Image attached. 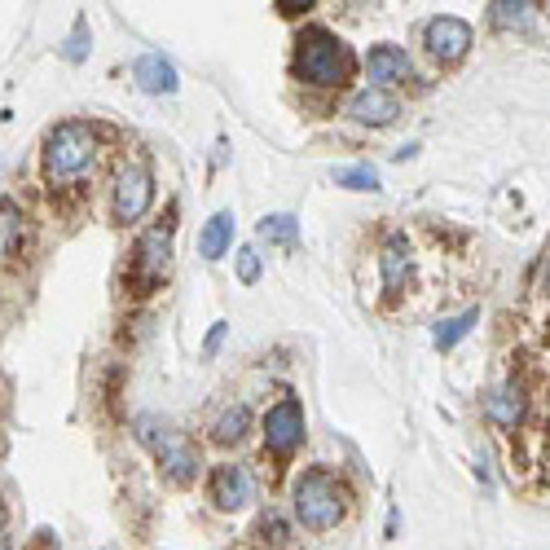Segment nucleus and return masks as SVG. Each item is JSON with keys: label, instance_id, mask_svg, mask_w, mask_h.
Instances as JSON below:
<instances>
[{"label": "nucleus", "instance_id": "obj_19", "mask_svg": "<svg viewBox=\"0 0 550 550\" xmlns=\"http://www.w3.org/2000/svg\"><path fill=\"white\" fill-rule=\"evenodd\" d=\"M260 238L264 242H278V247H295V242H300V225H295V216H286V212L264 216L260 220Z\"/></svg>", "mask_w": 550, "mask_h": 550}, {"label": "nucleus", "instance_id": "obj_24", "mask_svg": "<svg viewBox=\"0 0 550 550\" xmlns=\"http://www.w3.org/2000/svg\"><path fill=\"white\" fill-rule=\"evenodd\" d=\"M220 339H225V322H216V326H212V335H207V352H216V348H220Z\"/></svg>", "mask_w": 550, "mask_h": 550}, {"label": "nucleus", "instance_id": "obj_4", "mask_svg": "<svg viewBox=\"0 0 550 550\" xmlns=\"http://www.w3.org/2000/svg\"><path fill=\"white\" fill-rule=\"evenodd\" d=\"M137 436L154 449L159 467L168 471L176 484H190V480L198 476V467H203V462H198V449H194V440L185 436V432H176V427L159 423V418L141 414V418H137Z\"/></svg>", "mask_w": 550, "mask_h": 550}, {"label": "nucleus", "instance_id": "obj_2", "mask_svg": "<svg viewBox=\"0 0 550 550\" xmlns=\"http://www.w3.org/2000/svg\"><path fill=\"white\" fill-rule=\"evenodd\" d=\"M295 75H300L304 84H317V88L348 84V75H352L348 44L335 40L322 27H308L304 36L295 40Z\"/></svg>", "mask_w": 550, "mask_h": 550}, {"label": "nucleus", "instance_id": "obj_6", "mask_svg": "<svg viewBox=\"0 0 550 550\" xmlns=\"http://www.w3.org/2000/svg\"><path fill=\"white\" fill-rule=\"evenodd\" d=\"M150 198H154V181H150L146 163H119L115 194H110V207H115V220H119V225H132V220L146 216Z\"/></svg>", "mask_w": 550, "mask_h": 550}, {"label": "nucleus", "instance_id": "obj_1", "mask_svg": "<svg viewBox=\"0 0 550 550\" xmlns=\"http://www.w3.org/2000/svg\"><path fill=\"white\" fill-rule=\"evenodd\" d=\"M93 168H97V132L88 124L66 119V124H58L44 137V181L53 190L80 185Z\"/></svg>", "mask_w": 550, "mask_h": 550}, {"label": "nucleus", "instance_id": "obj_10", "mask_svg": "<svg viewBox=\"0 0 550 550\" xmlns=\"http://www.w3.org/2000/svg\"><path fill=\"white\" fill-rule=\"evenodd\" d=\"M366 71H370V88H383L388 93V84H405L414 75V62L405 49H396V44H374L370 58H366Z\"/></svg>", "mask_w": 550, "mask_h": 550}, {"label": "nucleus", "instance_id": "obj_16", "mask_svg": "<svg viewBox=\"0 0 550 550\" xmlns=\"http://www.w3.org/2000/svg\"><path fill=\"white\" fill-rule=\"evenodd\" d=\"M229 242H234V216H229V212H216L212 220H207L203 238H198V251H203V260H220Z\"/></svg>", "mask_w": 550, "mask_h": 550}, {"label": "nucleus", "instance_id": "obj_13", "mask_svg": "<svg viewBox=\"0 0 550 550\" xmlns=\"http://www.w3.org/2000/svg\"><path fill=\"white\" fill-rule=\"evenodd\" d=\"M379 269H383V291L396 295L405 282H410V238L405 234H392L383 242V256H379Z\"/></svg>", "mask_w": 550, "mask_h": 550}, {"label": "nucleus", "instance_id": "obj_9", "mask_svg": "<svg viewBox=\"0 0 550 550\" xmlns=\"http://www.w3.org/2000/svg\"><path fill=\"white\" fill-rule=\"evenodd\" d=\"M256 484H251V471L238 467V462H225V467L212 471V502L220 511H242L251 502Z\"/></svg>", "mask_w": 550, "mask_h": 550}, {"label": "nucleus", "instance_id": "obj_3", "mask_svg": "<svg viewBox=\"0 0 550 550\" xmlns=\"http://www.w3.org/2000/svg\"><path fill=\"white\" fill-rule=\"evenodd\" d=\"M295 515H300L304 528H313V533H326V528H335L344 520L348 511V493L344 484H339L330 471H304L300 480H295Z\"/></svg>", "mask_w": 550, "mask_h": 550}, {"label": "nucleus", "instance_id": "obj_23", "mask_svg": "<svg viewBox=\"0 0 550 550\" xmlns=\"http://www.w3.org/2000/svg\"><path fill=\"white\" fill-rule=\"evenodd\" d=\"M66 58L71 62L84 58V22H75V36H71V44H66Z\"/></svg>", "mask_w": 550, "mask_h": 550}, {"label": "nucleus", "instance_id": "obj_14", "mask_svg": "<svg viewBox=\"0 0 550 550\" xmlns=\"http://www.w3.org/2000/svg\"><path fill=\"white\" fill-rule=\"evenodd\" d=\"M132 80L146 88V93H176V66L163 53H141L132 62Z\"/></svg>", "mask_w": 550, "mask_h": 550}, {"label": "nucleus", "instance_id": "obj_18", "mask_svg": "<svg viewBox=\"0 0 550 550\" xmlns=\"http://www.w3.org/2000/svg\"><path fill=\"white\" fill-rule=\"evenodd\" d=\"M476 322H480V308H467V313H458V317H445V322H440V326H436L432 344H436L440 352H449V348H454V344H458V339H462V335H467V330H471V326H476Z\"/></svg>", "mask_w": 550, "mask_h": 550}, {"label": "nucleus", "instance_id": "obj_15", "mask_svg": "<svg viewBox=\"0 0 550 550\" xmlns=\"http://www.w3.org/2000/svg\"><path fill=\"white\" fill-rule=\"evenodd\" d=\"M27 242V216L14 198H0V260H14Z\"/></svg>", "mask_w": 550, "mask_h": 550}, {"label": "nucleus", "instance_id": "obj_12", "mask_svg": "<svg viewBox=\"0 0 550 550\" xmlns=\"http://www.w3.org/2000/svg\"><path fill=\"white\" fill-rule=\"evenodd\" d=\"M484 414H489L498 427L524 423V414H528V392H524V383L511 379V383H502V388H493L489 401H484Z\"/></svg>", "mask_w": 550, "mask_h": 550}, {"label": "nucleus", "instance_id": "obj_17", "mask_svg": "<svg viewBox=\"0 0 550 550\" xmlns=\"http://www.w3.org/2000/svg\"><path fill=\"white\" fill-rule=\"evenodd\" d=\"M247 427H251V410H247V405H229V410L216 418L212 436H216V445H238V440L247 436Z\"/></svg>", "mask_w": 550, "mask_h": 550}, {"label": "nucleus", "instance_id": "obj_11", "mask_svg": "<svg viewBox=\"0 0 550 550\" xmlns=\"http://www.w3.org/2000/svg\"><path fill=\"white\" fill-rule=\"evenodd\" d=\"M348 115L357 119V124L388 128V124H396V115H401V102H396L392 93H383V88H361L348 102Z\"/></svg>", "mask_w": 550, "mask_h": 550}, {"label": "nucleus", "instance_id": "obj_20", "mask_svg": "<svg viewBox=\"0 0 550 550\" xmlns=\"http://www.w3.org/2000/svg\"><path fill=\"white\" fill-rule=\"evenodd\" d=\"M489 18L498 22V27H528V22H533V5H528V0H493Z\"/></svg>", "mask_w": 550, "mask_h": 550}, {"label": "nucleus", "instance_id": "obj_22", "mask_svg": "<svg viewBox=\"0 0 550 550\" xmlns=\"http://www.w3.org/2000/svg\"><path fill=\"white\" fill-rule=\"evenodd\" d=\"M238 278L247 282V286L260 278V256H256V251H251V247H242V251H238Z\"/></svg>", "mask_w": 550, "mask_h": 550}, {"label": "nucleus", "instance_id": "obj_7", "mask_svg": "<svg viewBox=\"0 0 550 550\" xmlns=\"http://www.w3.org/2000/svg\"><path fill=\"white\" fill-rule=\"evenodd\" d=\"M423 44L436 62L454 66V62L467 58V49H471V27L462 18H432L423 31Z\"/></svg>", "mask_w": 550, "mask_h": 550}, {"label": "nucleus", "instance_id": "obj_5", "mask_svg": "<svg viewBox=\"0 0 550 550\" xmlns=\"http://www.w3.org/2000/svg\"><path fill=\"white\" fill-rule=\"evenodd\" d=\"M168 264H172V225H150L146 234L137 238V256H132V282L141 291L159 286L168 278Z\"/></svg>", "mask_w": 550, "mask_h": 550}, {"label": "nucleus", "instance_id": "obj_8", "mask_svg": "<svg viewBox=\"0 0 550 550\" xmlns=\"http://www.w3.org/2000/svg\"><path fill=\"white\" fill-rule=\"evenodd\" d=\"M304 440V410L300 401H278L269 414H264V445L273 454H295V445Z\"/></svg>", "mask_w": 550, "mask_h": 550}, {"label": "nucleus", "instance_id": "obj_25", "mask_svg": "<svg viewBox=\"0 0 550 550\" xmlns=\"http://www.w3.org/2000/svg\"><path fill=\"white\" fill-rule=\"evenodd\" d=\"M0 550H9V520H5V506H0Z\"/></svg>", "mask_w": 550, "mask_h": 550}, {"label": "nucleus", "instance_id": "obj_21", "mask_svg": "<svg viewBox=\"0 0 550 550\" xmlns=\"http://www.w3.org/2000/svg\"><path fill=\"white\" fill-rule=\"evenodd\" d=\"M339 185H344V190H379V172L374 168H366V163H361V168H344L339 172Z\"/></svg>", "mask_w": 550, "mask_h": 550}]
</instances>
